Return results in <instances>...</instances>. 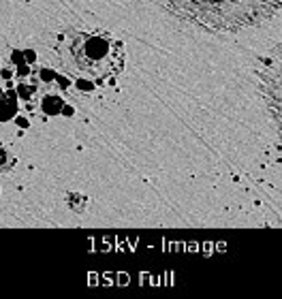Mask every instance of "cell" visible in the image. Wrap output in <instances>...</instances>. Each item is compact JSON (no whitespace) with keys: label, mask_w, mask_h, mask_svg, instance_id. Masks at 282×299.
Segmentation results:
<instances>
[{"label":"cell","mask_w":282,"mask_h":299,"mask_svg":"<svg viewBox=\"0 0 282 299\" xmlns=\"http://www.w3.org/2000/svg\"><path fill=\"white\" fill-rule=\"evenodd\" d=\"M58 54L69 75L96 84L118 77L126 62L122 41L101 28H79L66 32L60 39Z\"/></svg>","instance_id":"6da1fadb"}]
</instances>
